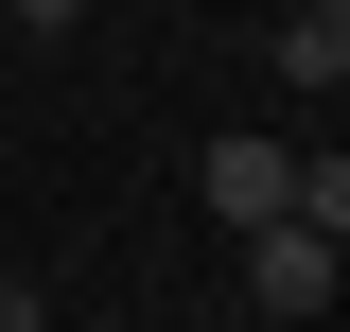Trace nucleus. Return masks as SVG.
<instances>
[{
	"mask_svg": "<svg viewBox=\"0 0 350 332\" xmlns=\"http://www.w3.org/2000/svg\"><path fill=\"white\" fill-rule=\"evenodd\" d=\"M193 193H211L228 227H280V210H298V140H262V123H228L211 158H193Z\"/></svg>",
	"mask_w": 350,
	"mask_h": 332,
	"instance_id": "f257e3e1",
	"label": "nucleus"
},
{
	"mask_svg": "<svg viewBox=\"0 0 350 332\" xmlns=\"http://www.w3.org/2000/svg\"><path fill=\"white\" fill-rule=\"evenodd\" d=\"M245 297H262L280 332H298V315H333V245H315V227H245Z\"/></svg>",
	"mask_w": 350,
	"mask_h": 332,
	"instance_id": "f03ea898",
	"label": "nucleus"
},
{
	"mask_svg": "<svg viewBox=\"0 0 350 332\" xmlns=\"http://www.w3.org/2000/svg\"><path fill=\"white\" fill-rule=\"evenodd\" d=\"M280 87H350V18H280Z\"/></svg>",
	"mask_w": 350,
	"mask_h": 332,
	"instance_id": "7ed1b4c3",
	"label": "nucleus"
},
{
	"mask_svg": "<svg viewBox=\"0 0 350 332\" xmlns=\"http://www.w3.org/2000/svg\"><path fill=\"white\" fill-rule=\"evenodd\" d=\"M280 227H315V245H350V140H333V158H298V210H280Z\"/></svg>",
	"mask_w": 350,
	"mask_h": 332,
	"instance_id": "20e7f679",
	"label": "nucleus"
},
{
	"mask_svg": "<svg viewBox=\"0 0 350 332\" xmlns=\"http://www.w3.org/2000/svg\"><path fill=\"white\" fill-rule=\"evenodd\" d=\"M0 332H53V297H36V280H0Z\"/></svg>",
	"mask_w": 350,
	"mask_h": 332,
	"instance_id": "39448f33",
	"label": "nucleus"
},
{
	"mask_svg": "<svg viewBox=\"0 0 350 332\" xmlns=\"http://www.w3.org/2000/svg\"><path fill=\"white\" fill-rule=\"evenodd\" d=\"M298 18H350V0H298Z\"/></svg>",
	"mask_w": 350,
	"mask_h": 332,
	"instance_id": "423d86ee",
	"label": "nucleus"
}]
</instances>
